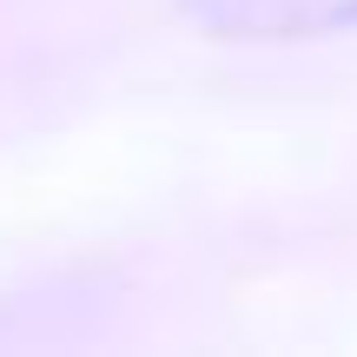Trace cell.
Returning a JSON list of instances; mask_svg holds the SVG:
<instances>
[{"instance_id":"1","label":"cell","mask_w":357,"mask_h":357,"mask_svg":"<svg viewBox=\"0 0 357 357\" xmlns=\"http://www.w3.org/2000/svg\"><path fill=\"white\" fill-rule=\"evenodd\" d=\"M212 40H318L357 26V0H178Z\"/></svg>"}]
</instances>
